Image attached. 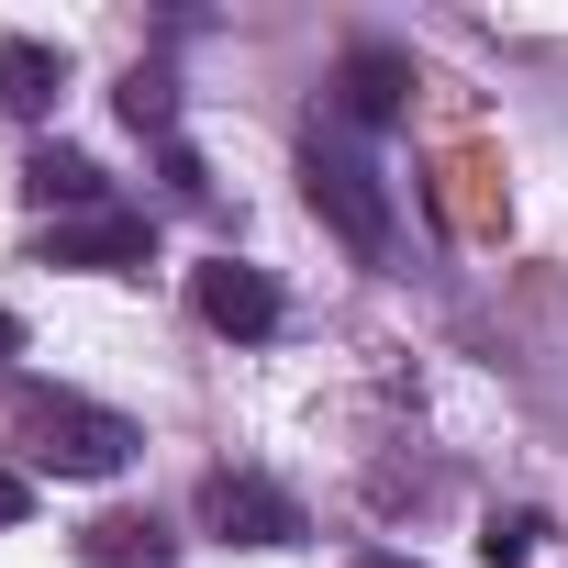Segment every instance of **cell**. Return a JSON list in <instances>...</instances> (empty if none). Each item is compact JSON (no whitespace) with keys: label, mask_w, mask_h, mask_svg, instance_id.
Masks as SVG:
<instances>
[{"label":"cell","mask_w":568,"mask_h":568,"mask_svg":"<svg viewBox=\"0 0 568 568\" xmlns=\"http://www.w3.org/2000/svg\"><path fill=\"white\" fill-rule=\"evenodd\" d=\"M302 190H313V212H324L357 256H390V190H379V168H368L346 134H313V145H302Z\"/></svg>","instance_id":"cell-2"},{"label":"cell","mask_w":568,"mask_h":568,"mask_svg":"<svg viewBox=\"0 0 568 568\" xmlns=\"http://www.w3.org/2000/svg\"><path fill=\"white\" fill-rule=\"evenodd\" d=\"M23 457L34 468H57V479H112L145 435L123 424V413H101V402H79V390H23Z\"/></svg>","instance_id":"cell-1"},{"label":"cell","mask_w":568,"mask_h":568,"mask_svg":"<svg viewBox=\"0 0 568 568\" xmlns=\"http://www.w3.org/2000/svg\"><path fill=\"white\" fill-rule=\"evenodd\" d=\"M145 256H156V223H145V212H123V201L68 212V223L45 234V267H145Z\"/></svg>","instance_id":"cell-5"},{"label":"cell","mask_w":568,"mask_h":568,"mask_svg":"<svg viewBox=\"0 0 568 568\" xmlns=\"http://www.w3.org/2000/svg\"><path fill=\"white\" fill-rule=\"evenodd\" d=\"M190 313L212 324V335H278V278L267 267H245V256H212V267H190Z\"/></svg>","instance_id":"cell-3"},{"label":"cell","mask_w":568,"mask_h":568,"mask_svg":"<svg viewBox=\"0 0 568 568\" xmlns=\"http://www.w3.org/2000/svg\"><path fill=\"white\" fill-rule=\"evenodd\" d=\"M335 101H346V123H390V112L413 101V57H390V45H346Z\"/></svg>","instance_id":"cell-6"},{"label":"cell","mask_w":568,"mask_h":568,"mask_svg":"<svg viewBox=\"0 0 568 568\" xmlns=\"http://www.w3.org/2000/svg\"><path fill=\"white\" fill-rule=\"evenodd\" d=\"M23 201H45L57 223H68V212H101V168H90L79 145H34V156H23Z\"/></svg>","instance_id":"cell-8"},{"label":"cell","mask_w":568,"mask_h":568,"mask_svg":"<svg viewBox=\"0 0 568 568\" xmlns=\"http://www.w3.org/2000/svg\"><path fill=\"white\" fill-rule=\"evenodd\" d=\"M201 524L223 546H291L302 535V501L267 490V479H245V468H223V479H201Z\"/></svg>","instance_id":"cell-4"},{"label":"cell","mask_w":568,"mask_h":568,"mask_svg":"<svg viewBox=\"0 0 568 568\" xmlns=\"http://www.w3.org/2000/svg\"><path fill=\"white\" fill-rule=\"evenodd\" d=\"M79 568H179V535L156 513H101L79 535Z\"/></svg>","instance_id":"cell-7"},{"label":"cell","mask_w":568,"mask_h":568,"mask_svg":"<svg viewBox=\"0 0 568 568\" xmlns=\"http://www.w3.org/2000/svg\"><path fill=\"white\" fill-rule=\"evenodd\" d=\"M368 568H413V557H368Z\"/></svg>","instance_id":"cell-13"},{"label":"cell","mask_w":568,"mask_h":568,"mask_svg":"<svg viewBox=\"0 0 568 568\" xmlns=\"http://www.w3.org/2000/svg\"><path fill=\"white\" fill-rule=\"evenodd\" d=\"M123 123L156 134V145H179V90H168V68H134V79H123Z\"/></svg>","instance_id":"cell-10"},{"label":"cell","mask_w":568,"mask_h":568,"mask_svg":"<svg viewBox=\"0 0 568 568\" xmlns=\"http://www.w3.org/2000/svg\"><path fill=\"white\" fill-rule=\"evenodd\" d=\"M535 546H546V513H490V524H479V557H490V568H524Z\"/></svg>","instance_id":"cell-11"},{"label":"cell","mask_w":568,"mask_h":568,"mask_svg":"<svg viewBox=\"0 0 568 568\" xmlns=\"http://www.w3.org/2000/svg\"><path fill=\"white\" fill-rule=\"evenodd\" d=\"M57 90H68V57L57 45H34V34L0 45V101H12V112H57Z\"/></svg>","instance_id":"cell-9"},{"label":"cell","mask_w":568,"mask_h":568,"mask_svg":"<svg viewBox=\"0 0 568 568\" xmlns=\"http://www.w3.org/2000/svg\"><path fill=\"white\" fill-rule=\"evenodd\" d=\"M23 513H34V479H23V468H0V535H12Z\"/></svg>","instance_id":"cell-12"}]
</instances>
